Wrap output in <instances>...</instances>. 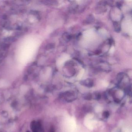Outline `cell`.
<instances>
[{
	"label": "cell",
	"instance_id": "3957f363",
	"mask_svg": "<svg viewBox=\"0 0 132 132\" xmlns=\"http://www.w3.org/2000/svg\"><path fill=\"white\" fill-rule=\"evenodd\" d=\"M53 47V44H51L48 45L46 47V48H47V49H51V48H52Z\"/></svg>",
	"mask_w": 132,
	"mask_h": 132
},
{
	"label": "cell",
	"instance_id": "6da1fadb",
	"mask_svg": "<svg viewBox=\"0 0 132 132\" xmlns=\"http://www.w3.org/2000/svg\"><path fill=\"white\" fill-rule=\"evenodd\" d=\"M82 83H83L82 84L83 85L88 86V87H91V86H92L93 85V82L91 80H89V79L84 81L82 82Z\"/></svg>",
	"mask_w": 132,
	"mask_h": 132
},
{
	"label": "cell",
	"instance_id": "7a4b0ae2",
	"mask_svg": "<svg viewBox=\"0 0 132 132\" xmlns=\"http://www.w3.org/2000/svg\"><path fill=\"white\" fill-rule=\"evenodd\" d=\"M114 27L117 31H120V27L119 24L118 23H114Z\"/></svg>",
	"mask_w": 132,
	"mask_h": 132
}]
</instances>
